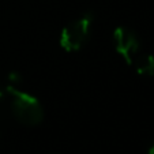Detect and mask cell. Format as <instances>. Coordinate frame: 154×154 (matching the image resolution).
<instances>
[{"label": "cell", "instance_id": "obj_3", "mask_svg": "<svg viewBox=\"0 0 154 154\" xmlns=\"http://www.w3.org/2000/svg\"><path fill=\"white\" fill-rule=\"evenodd\" d=\"M113 47L117 55L128 66H132V61L139 52L140 42L138 35L131 29L124 26H117L113 32Z\"/></svg>", "mask_w": 154, "mask_h": 154}, {"label": "cell", "instance_id": "obj_5", "mask_svg": "<svg viewBox=\"0 0 154 154\" xmlns=\"http://www.w3.org/2000/svg\"><path fill=\"white\" fill-rule=\"evenodd\" d=\"M22 75H20L19 72H17V71H12V72L8 74V82H10V86H15L18 87L20 83H22Z\"/></svg>", "mask_w": 154, "mask_h": 154}, {"label": "cell", "instance_id": "obj_6", "mask_svg": "<svg viewBox=\"0 0 154 154\" xmlns=\"http://www.w3.org/2000/svg\"><path fill=\"white\" fill-rule=\"evenodd\" d=\"M147 154H154V142L150 145V147H149L147 150Z\"/></svg>", "mask_w": 154, "mask_h": 154}, {"label": "cell", "instance_id": "obj_2", "mask_svg": "<svg viewBox=\"0 0 154 154\" xmlns=\"http://www.w3.org/2000/svg\"><path fill=\"white\" fill-rule=\"evenodd\" d=\"M94 17L91 12H86L78 19L64 26L59 35V45L66 52H76L89 41L93 26Z\"/></svg>", "mask_w": 154, "mask_h": 154}, {"label": "cell", "instance_id": "obj_1", "mask_svg": "<svg viewBox=\"0 0 154 154\" xmlns=\"http://www.w3.org/2000/svg\"><path fill=\"white\" fill-rule=\"evenodd\" d=\"M6 91L11 101L12 115L18 122L29 127H34L42 123L44 109L37 97L10 85L7 86Z\"/></svg>", "mask_w": 154, "mask_h": 154}, {"label": "cell", "instance_id": "obj_4", "mask_svg": "<svg viewBox=\"0 0 154 154\" xmlns=\"http://www.w3.org/2000/svg\"><path fill=\"white\" fill-rule=\"evenodd\" d=\"M137 74L142 76H153L154 75V56L145 53V55H138L132 61Z\"/></svg>", "mask_w": 154, "mask_h": 154}, {"label": "cell", "instance_id": "obj_7", "mask_svg": "<svg viewBox=\"0 0 154 154\" xmlns=\"http://www.w3.org/2000/svg\"><path fill=\"white\" fill-rule=\"evenodd\" d=\"M3 96V93H2V87H0V97Z\"/></svg>", "mask_w": 154, "mask_h": 154}]
</instances>
